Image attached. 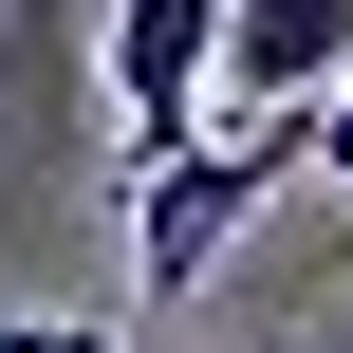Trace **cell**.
<instances>
[{"label":"cell","mask_w":353,"mask_h":353,"mask_svg":"<svg viewBox=\"0 0 353 353\" xmlns=\"http://www.w3.org/2000/svg\"><path fill=\"white\" fill-rule=\"evenodd\" d=\"M112 112H130V168L205 130V56H223V0H112Z\"/></svg>","instance_id":"obj_2"},{"label":"cell","mask_w":353,"mask_h":353,"mask_svg":"<svg viewBox=\"0 0 353 353\" xmlns=\"http://www.w3.org/2000/svg\"><path fill=\"white\" fill-rule=\"evenodd\" d=\"M353 74V0H223V56H205V93H335Z\"/></svg>","instance_id":"obj_3"},{"label":"cell","mask_w":353,"mask_h":353,"mask_svg":"<svg viewBox=\"0 0 353 353\" xmlns=\"http://www.w3.org/2000/svg\"><path fill=\"white\" fill-rule=\"evenodd\" d=\"M316 168H335V186H353V74H335V93H316Z\"/></svg>","instance_id":"obj_4"},{"label":"cell","mask_w":353,"mask_h":353,"mask_svg":"<svg viewBox=\"0 0 353 353\" xmlns=\"http://www.w3.org/2000/svg\"><path fill=\"white\" fill-rule=\"evenodd\" d=\"M298 168H316V93H298V112H279V93H223V130L149 149V205H130V279H149V298H186V279H205V261H223V242H242L279 186H298Z\"/></svg>","instance_id":"obj_1"}]
</instances>
